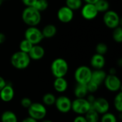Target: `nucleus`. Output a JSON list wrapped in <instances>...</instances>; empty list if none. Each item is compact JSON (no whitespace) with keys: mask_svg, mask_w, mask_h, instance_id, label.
<instances>
[{"mask_svg":"<svg viewBox=\"0 0 122 122\" xmlns=\"http://www.w3.org/2000/svg\"><path fill=\"white\" fill-rule=\"evenodd\" d=\"M56 96L51 93H47L46 94H44L42 98V101H43V104L48 106H51L54 105L55 101H56Z\"/></svg>","mask_w":122,"mask_h":122,"instance_id":"b1692460","label":"nucleus"},{"mask_svg":"<svg viewBox=\"0 0 122 122\" xmlns=\"http://www.w3.org/2000/svg\"><path fill=\"white\" fill-rule=\"evenodd\" d=\"M109 74H111V75H116L117 74V70L115 68H111L109 70Z\"/></svg>","mask_w":122,"mask_h":122,"instance_id":"58836bf2","label":"nucleus"},{"mask_svg":"<svg viewBox=\"0 0 122 122\" xmlns=\"http://www.w3.org/2000/svg\"><path fill=\"white\" fill-rule=\"evenodd\" d=\"M57 19L62 23H69L74 19V11L66 6L60 7L56 13Z\"/></svg>","mask_w":122,"mask_h":122,"instance_id":"ddd939ff","label":"nucleus"},{"mask_svg":"<svg viewBox=\"0 0 122 122\" xmlns=\"http://www.w3.org/2000/svg\"><path fill=\"white\" fill-rule=\"evenodd\" d=\"M114 106L115 109L122 113V93L119 91L114 99Z\"/></svg>","mask_w":122,"mask_h":122,"instance_id":"a878e982","label":"nucleus"},{"mask_svg":"<svg viewBox=\"0 0 122 122\" xmlns=\"http://www.w3.org/2000/svg\"><path fill=\"white\" fill-rule=\"evenodd\" d=\"M39 12H41L46 10L49 7V1L48 0H36L34 5L33 6Z\"/></svg>","mask_w":122,"mask_h":122,"instance_id":"bb28decb","label":"nucleus"},{"mask_svg":"<svg viewBox=\"0 0 122 122\" xmlns=\"http://www.w3.org/2000/svg\"><path fill=\"white\" fill-rule=\"evenodd\" d=\"M54 90L58 93H64L68 88V82L64 77L55 78L53 83Z\"/></svg>","mask_w":122,"mask_h":122,"instance_id":"f3484780","label":"nucleus"},{"mask_svg":"<svg viewBox=\"0 0 122 122\" xmlns=\"http://www.w3.org/2000/svg\"><path fill=\"white\" fill-rule=\"evenodd\" d=\"M31 104H32V101L29 98L24 97L21 100V105L24 109H28L31 106Z\"/></svg>","mask_w":122,"mask_h":122,"instance_id":"473e14b6","label":"nucleus"},{"mask_svg":"<svg viewBox=\"0 0 122 122\" xmlns=\"http://www.w3.org/2000/svg\"><path fill=\"white\" fill-rule=\"evenodd\" d=\"M107 73L103 70L102 69H97L92 71L91 81L94 83H97V85L100 86L102 83H104V81L105 80V78L107 76Z\"/></svg>","mask_w":122,"mask_h":122,"instance_id":"a211bd4d","label":"nucleus"},{"mask_svg":"<svg viewBox=\"0 0 122 122\" xmlns=\"http://www.w3.org/2000/svg\"><path fill=\"white\" fill-rule=\"evenodd\" d=\"M54 105L56 109L62 114H67L71 110V101L66 96L56 98Z\"/></svg>","mask_w":122,"mask_h":122,"instance_id":"9d476101","label":"nucleus"},{"mask_svg":"<svg viewBox=\"0 0 122 122\" xmlns=\"http://www.w3.org/2000/svg\"><path fill=\"white\" fill-rule=\"evenodd\" d=\"M24 38L32 45H38L43 40L44 37L40 29L36 26H31L25 30Z\"/></svg>","mask_w":122,"mask_h":122,"instance_id":"423d86ee","label":"nucleus"},{"mask_svg":"<svg viewBox=\"0 0 122 122\" xmlns=\"http://www.w3.org/2000/svg\"><path fill=\"white\" fill-rule=\"evenodd\" d=\"M108 51V46L103 42L98 43L96 46V53L104 55Z\"/></svg>","mask_w":122,"mask_h":122,"instance_id":"7c9ffc66","label":"nucleus"},{"mask_svg":"<svg viewBox=\"0 0 122 122\" xmlns=\"http://www.w3.org/2000/svg\"><path fill=\"white\" fill-rule=\"evenodd\" d=\"M92 70L86 65H81L78 67L74 74V79L77 83L87 84L91 81Z\"/></svg>","mask_w":122,"mask_h":122,"instance_id":"39448f33","label":"nucleus"},{"mask_svg":"<svg viewBox=\"0 0 122 122\" xmlns=\"http://www.w3.org/2000/svg\"><path fill=\"white\" fill-rule=\"evenodd\" d=\"M14 97V90L11 84L7 83L0 91V99L4 102H10Z\"/></svg>","mask_w":122,"mask_h":122,"instance_id":"4468645a","label":"nucleus"},{"mask_svg":"<svg viewBox=\"0 0 122 122\" xmlns=\"http://www.w3.org/2000/svg\"><path fill=\"white\" fill-rule=\"evenodd\" d=\"M41 32L44 38H52L56 35L57 32V29L55 25L49 24L44 27Z\"/></svg>","mask_w":122,"mask_h":122,"instance_id":"aec40b11","label":"nucleus"},{"mask_svg":"<svg viewBox=\"0 0 122 122\" xmlns=\"http://www.w3.org/2000/svg\"><path fill=\"white\" fill-rule=\"evenodd\" d=\"M98 12H105L109 9V3L107 0H99L94 4Z\"/></svg>","mask_w":122,"mask_h":122,"instance_id":"5701e85b","label":"nucleus"},{"mask_svg":"<svg viewBox=\"0 0 122 122\" xmlns=\"http://www.w3.org/2000/svg\"><path fill=\"white\" fill-rule=\"evenodd\" d=\"M106 60L104 58V55L95 53L91 58L90 64L92 68H94L95 70L97 69H103V68L105 66Z\"/></svg>","mask_w":122,"mask_h":122,"instance_id":"dca6fc26","label":"nucleus"},{"mask_svg":"<svg viewBox=\"0 0 122 122\" xmlns=\"http://www.w3.org/2000/svg\"><path fill=\"white\" fill-rule=\"evenodd\" d=\"M112 32V37L113 40L117 42V43H122V28L119 26L114 29H113Z\"/></svg>","mask_w":122,"mask_h":122,"instance_id":"c85d7f7f","label":"nucleus"},{"mask_svg":"<svg viewBox=\"0 0 122 122\" xmlns=\"http://www.w3.org/2000/svg\"><path fill=\"white\" fill-rule=\"evenodd\" d=\"M31 59L28 53L21 52L20 50L12 54L10 62L11 65L17 70H24L29 67L31 63Z\"/></svg>","mask_w":122,"mask_h":122,"instance_id":"f03ea898","label":"nucleus"},{"mask_svg":"<svg viewBox=\"0 0 122 122\" xmlns=\"http://www.w3.org/2000/svg\"><path fill=\"white\" fill-rule=\"evenodd\" d=\"M99 12L94 4L86 3L81 7V14L83 18L86 20H93L94 19Z\"/></svg>","mask_w":122,"mask_h":122,"instance_id":"9b49d317","label":"nucleus"},{"mask_svg":"<svg viewBox=\"0 0 122 122\" xmlns=\"http://www.w3.org/2000/svg\"><path fill=\"white\" fill-rule=\"evenodd\" d=\"M33 45H32L29 41H28L27 40L24 38L19 43V50L26 53H29V52L30 51Z\"/></svg>","mask_w":122,"mask_h":122,"instance_id":"cd10ccee","label":"nucleus"},{"mask_svg":"<svg viewBox=\"0 0 122 122\" xmlns=\"http://www.w3.org/2000/svg\"><path fill=\"white\" fill-rule=\"evenodd\" d=\"M41 122H53L51 120H49V119H45V120H43Z\"/></svg>","mask_w":122,"mask_h":122,"instance_id":"a19ab883","label":"nucleus"},{"mask_svg":"<svg viewBox=\"0 0 122 122\" xmlns=\"http://www.w3.org/2000/svg\"><path fill=\"white\" fill-rule=\"evenodd\" d=\"M21 122H38V121L35 120L34 119L30 117V116H28V117L24 119L21 121Z\"/></svg>","mask_w":122,"mask_h":122,"instance_id":"e433bc0d","label":"nucleus"},{"mask_svg":"<svg viewBox=\"0 0 122 122\" xmlns=\"http://www.w3.org/2000/svg\"><path fill=\"white\" fill-rule=\"evenodd\" d=\"M107 89L111 92H119L122 88V82L117 75H107L104 81Z\"/></svg>","mask_w":122,"mask_h":122,"instance_id":"1a4fd4ad","label":"nucleus"},{"mask_svg":"<svg viewBox=\"0 0 122 122\" xmlns=\"http://www.w3.org/2000/svg\"><path fill=\"white\" fill-rule=\"evenodd\" d=\"M91 109V104L86 98H76L71 101V111L77 115H84Z\"/></svg>","mask_w":122,"mask_h":122,"instance_id":"0eeeda50","label":"nucleus"},{"mask_svg":"<svg viewBox=\"0 0 122 122\" xmlns=\"http://www.w3.org/2000/svg\"><path fill=\"white\" fill-rule=\"evenodd\" d=\"M87 122H99V114L97 113L94 109H91L84 115Z\"/></svg>","mask_w":122,"mask_h":122,"instance_id":"4be33fe9","label":"nucleus"},{"mask_svg":"<svg viewBox=\"0 0 122 122\" xmlns=\"http://www.w3.org/2000/svg\"><path fill=\"white\" fill-rule=\"evenodd\" d=\"M91 107L94 109L99 114H104L109 110V103L107 99L100 97L95 99L94 102L91 104Z\"/></svg>","mask_w":122,"mask_h":122,"instance_id":"f8f14e48","label":"nucleus"},{"mask_svg":"<svg viewBox=\"0 0 122 122\" xmlns=\"http://www.w3.org/2000/svg\"><path fill=\"white\" fill-rule=\"evenodd\" d=\"M99 120L100 122H117V118L114 114L108 111L102 114V116Z\"/></svg>","mask_w":122,"mask_h":122,"instance_id":"c756f323","label":"nucleus"},{"mask_svg":"<svg viewBox=\"0 0 122 122\" xmlns=\"http://www.w3.org/2000/svg\"><path fill=\"white\" fill-rule=\"evenodd\" d=\"M103 22L108 28L113 29L120 26L121 19L119 14L117 12L109 9L104 14Z\"/></svg>","mask_w":122,"mask_h":122,"instance_id":"6e6552de","label":"nucleus"},{"mask_svg":"<svg viewBox=\"0 0 122 122\" xmlns=\"http://www.w3.org/2000/svg\"><path fill=\"white\" fill-rule=\"evenodd\" d=\"M82 0H66V6L72 9L78 10L82 6Z\"/></svg>","mask_w":122,"mask_h":122,"instance_id":"393cba45","label":"nucleus"},{"mask_svg":"<svg viewBox=\"0 0 122 122\" xmlns=\"http://www.w3.org/2000/svg\"><path fill=\"white\" fill-rule=\"evenodd\" d=\"M5 41H6V35L4 33L0 32V45L3 44Z\"/></svg>","mask_w":122,"mask_h":122,"instance_id":"4c0bfd02","label":"nucleus"},{"mask_svg":"<svg viewBox=\"0 0 122 122\" xmlns=\"http://www.w3.org/2000/svg\"><path fill=\"white\" fill-rule=\"evenodd\" d=\"M73 122H87V121L84 115H78L74 118Z\"/></svg>","mask_w":122,"mask_h":122,"instance_id":"f704fd0d","label":"nucleus"},{"mask_svg":"<svg viewBox=\"0 0 122 122\" xmlns=\"http://www.w3.org/2000/svg\"><path fill=\"white\" fill-rule=\"evenodd\" d=\"M69 70V64L62 58L54 59L51 64V72L55 78L65 77Z\"/></svg>","mask_w":122,"mask_h":122,"instance_id":"7ed1b4c3","label":"nucleus"},{"mask_svg":"<svg viewBox=\"0 0 122 122\" xmlns=\"http://www.w3.org/2000/svg\"><path fill=\"white\" fill-rule=\"evenodd\" d=\"M4 1H6V0H0V6L3 4V2H4Z\"/></svg>","mask_w":122,"mask_h":122,"instance_id":"79ce46f5","label":"nucleus"},{"mask_svg":"<svg viewBox=\"0 0 122 122\" xmlns=\"http://www.w3.org/2000/svg\"><path fill=\"white\" fill-rule=\"evenodd\" d=\"M27 109L29 116L34 119L36 121L44 119L47 114V110L45 105L38 102L32 103Z\"/></svg>","mask_w":122,"mask_h":122,"instance_id":"20e7f679","label":"nucleus"},{"mask_svg":"<svg viewBox=\"0 0 122 122\" xmlns=\"http://www.w3.org/2000/svg\"><path fill=\"white\" fill-rule=\"evenodd\" d=\"M86 86H87L88 91H89V93H95L96 91H97V90L99 89V85H97V83H94V82L92 81H90L86 84Z\"/></svg>","mask_w":122,"mask_h":122,"instance_id":"2f4dec72","label":"nucleus"},{"mask_svg":"<svg viewBox=\"0 0 122 122\" xmlns=\"http://www.w3.org/2000/svg\"><path fill=\"white\" fill-rule=\"evenodd\" d=\"M82 1H84L85 3H88V4H95L97 1H99V0H82Z\"/></svg>","mask_w":122,"mask_h":122,"instance_id":"ea45409f","label":"nucleus"},{"mask_svg":"<svg viewBox=\"0 0 122 122\" xmlns=\"http://www.w3.org/2000/svg\"><path fill=\"white\" fill-rule=\"evenodd\" d=\"M21 19L29 27L37 26L41 21V14L34 6H26L22 11Z\"/></svg>","mask_w":122,"mask_h":122,"instance_id":"f257e3e1","label":"nucleus"},{"mask_svg":"<svg viewBox=\"0 0 122 122\" xmlns=\"http://www.w3.org/2000/svg\"><path fill=\"white\" fill-rule=\"evenodd\" d=\"M28 54L31 60H40L44 58L45 55V50L42 46L39 45V44L34 45Z\"/></svg>","mask_w":122,"mask_h":122,"instance_id":"2eb2a0df","label":"nucleus"},{"mask_svg":"<svg viewBox=\"0 0 122 122\" xmlns=\"http://www.w3.org/2000/svg\"><path fill=\"white\" fill-rule=\"evenodd\" d=\"M26 6H33L36 0H21Z\"/></svg>","mask_w":122,"mask_h":122,"instance_id":"72a5a7b5","label":"nucleus"},{"mask_svg":"<svg viewBox=\"0 0 122 122\" xmlns=\"http://www.w3.org/2000/svg\"><path fill=\"white\" fill-rule=\"evenodd\" d=\"M6 84V82L4 80V78H2L1 76H0V91L5 86Z\"/></svg>","mask_w":122,"mask_h":122,"instance_id":"c9c22d12","label":"nucleus"},{"mask_svg":"<svg viewBox=\"0 0 122 122\" xmlns=\"http://www.w3.org/2000/svg\"><path fill=\"white\" fill-rule=\"evenodd\" d=\"M1 122H18V119L14 112L11 111H5L1 116Z\"/></svg>","mask_w":122,"mask_h":122,"instance_id":"412c9836","label":"nucleus"},{"mask_svg":"<svg viewBox=\"0 0 122 122\" xmlns=\"http://www.w3.org/2000/svg\"><path fill=\"white\" fill-rule=\"evenodd\" d=\"M89 91L86 84L77 83L74 89V94L76 98H86Z\"/></svg>","mask_w":122,"mask_h":122,"instance_id":"6ab92c4d","label":"nucleus"}]
</instances>
